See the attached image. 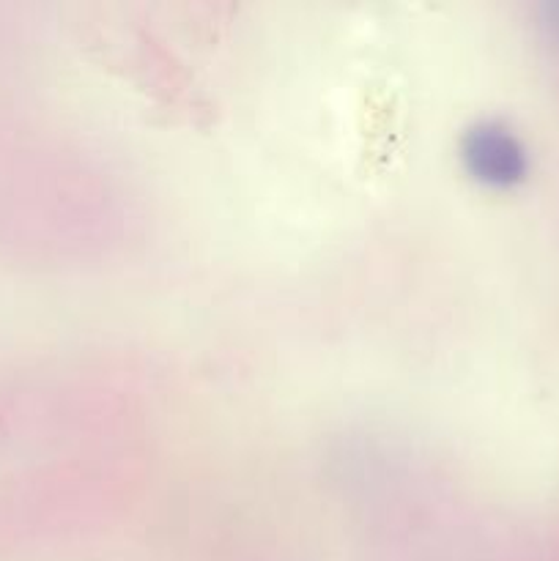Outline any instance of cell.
Returning a JSON list of instances; mask_svg holds the SVG:
<instances>
[{
	"mask_svg": "<svg viewBox=\"0 0 559 561\" xmlns=\"http://www.w3.org/2000/svg\"><path fill=\"white\" fill-rule=\"evenodd\" d=\"M477 168L497 181H515L524 173V148L510 131L486 129L475 137Z\"/></svg>",
	"mask_w": 559,
	"mask_h": 561,
	"instance_id": "1",
	"label": "cell"
}]
</instances>
